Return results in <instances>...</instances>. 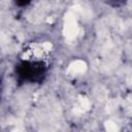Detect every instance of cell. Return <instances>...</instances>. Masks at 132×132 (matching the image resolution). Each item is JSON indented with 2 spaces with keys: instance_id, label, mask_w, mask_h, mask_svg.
<instances>
[{
  "instance_id": "1",
  "label": "cell",
  "mask_w": 132,
  "mask_h": 132,
  "mask_svg": "<svg viewBox=\"0 0 132 132\" xmlns=\"http://www.w3.org/2000/svg\"><path fill=\"white\" fill-rule=\"evenodd\" d=\"M47 71V65L40 60H23L14 66L16 80L21 84H42Z\"/></svg>"
},
{
  "instance_id": "2",
  "label": "cell",
  "mask_w": 132,
  "mask_h": 132,
  "mask_svg": "<svg viewBox=\"0 0 132 132\" xmlns=\"http://www.w3.org/2000/svg\"><path fill=\"white\" fill-rule=\"evenodd\" d=\"M101 1L110 7H121L125 5L128 0H101Z\"/></svg>"
},
{
  "instance_id": "3",
  "label": "cell",
  "mask_w": 132,
  "mask_h": 132,
  "mask_svg": "<svg viewBox=\"0 0 132 132\" xmlns=\"http://www.w3.org/2000/svg\"><path fill=\"white\" fill-rule=\"evenodd\" d=\"M14 2H15V4H16L18 6H20V7H25V6L29 5V4L32 2V0H14Z\"/></svg>"
}]
</instances>
